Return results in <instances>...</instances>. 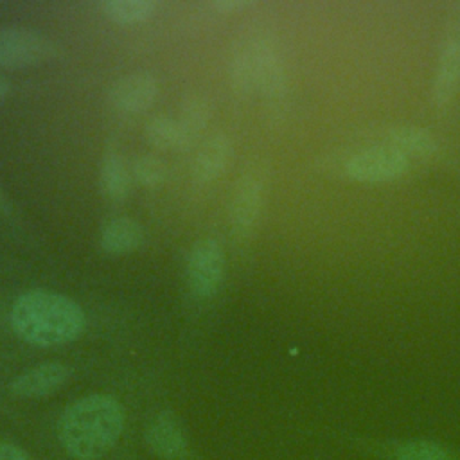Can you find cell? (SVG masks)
Segmentation results:
<instances>
[{"instance_id": "cell-1", "label": "cell", "mask_w": 460, "mask_h": 460, "mask_svg": "<svg viewBox=\"0 0 460 460\" xmlns=\"http://www.w3.org/2000/svg\"><path fill=\"white\" fill-rule=\"evenodd\" d=\"M9 323L14 334L34 347H61L75 341L86 327L83 307L70 296L29 289L11 305Z\"/></svg>"}, {"instance_id": "cell-2", "label": "cell", "mask_w": 460, "mask_h": 460, "mask_svg": "<svg viewBox=\"0 0 460 460\" xmlns=\"http://www.w3.org/2000/svg\"><path fill=\"white\" fill-rule=\"evenodd\" d=\"M124 431V410L106 394L74 401L58 420V437L75 460H97L106 455Z\"/></svg>"}, {"instance_id": "cell-3", "label": "cell", "mask_w": 460, "mask_h": 460, "mask_svg": "<svg viewBox=\"0 0 460 460\" xmlns=\"http://www.w3.org/2000/svg\"><path fill=\"white\" fill-rule=\"evenodd\" d=\"M232 86L243 93L279 97L284 92V68L275 49L264 40L241 45L230 63Z\"/></svg>"}, {"instance_id": "cell-4", "label": "cell", "mask_w": 460, "mask_h": 460, "mask_svg": "<svg viewBox=\"0 0 460 460\" xmlns=\"http://www.w3.org/2000/svg\"><path fill=\"white\" fill-rule=\"evenodd\" d=\"M54 56V41L40 31L22 25L0 27V68H31L47 63Z\"/></svg>"}, {"instance_id": "cell-5", "label": "cell", "mask_w": 460, "mask_h": 460, "mask_svg": "<svg viewBox=\"0 0 460 460\" xmlns=\"http://www.w3.org/2000/svg\"><path fill=\"white\" fill-rule=\"evenodd\" d=\"M187 286L199 298H210L217 293L225 277V253L212 237L198 239L187 257Z\"/></svg>"}, {"instance_id": "cell-6", "label": "cell", "mask_w": 460, "mask_h": 460, "mask_svg": "<svg viewBox=\"0 0 460 460\" xmlns=\"http://www.w3.org/2000/svg\"><path fill=\"white\" fill-rule=\"evenodd\" d=\"M343 171L359 183H386L402 178L410 171V162L388 146H376L350 155Z\"/></svg>"}, {"instance_id": "cell-7", "label": "cell", "mask_w": 460, "mask_h": 460, "mask_svg": "<svg viewBox=\"0 0 460 460\" xmlns=\"http://www.w3.org/2000/svg\"><path fill=\"white\" fill-rule=\"evenodd\" d=\"M264 199V181L257 172H244L234 187L230 198V226L237 237H246L253 232Z\"/></svg>"}, {"instance_id": "cell-8", "label": "cell", "mask_w": 460, "mask_h": 460, "mask_svg": "<svg viewBox=\"0 0 460 460\" xmlns=\"http://www.w3.org/2000/svg\"><path fill=\"white\" fill-rule=\"evenodd\" d=\"M158 92V79L151 72H131L110 86L108 102L119 113H142L153 106Z\"/></svg>"}, {"instance_id": "cell-9", "label": "cell", "mask_w": 460, "mask_h": 460, "mask_svg": "<svg viewBox=\"0 0 460 460\" xmlns=\"http://www.w3.org/2000/svg\"><path fill=\"white\" fill-rule=\"evenodd\" d=\"M72 370L68 365L59 361H49L36 365L9 383V392L16 397L36 399L45 397L59 390L70 377Z\"/></svg>"}, {"instance_id": "cell-10", "label": "cell", "mask_w": 460, "mask_h": 460, "mask_svg": "<svg viewBox=\"0 0 460 460\" xmlns=\"http://www.w3.org/2000/svg\"><path fill=\"white\" fill-rule=\"evenodd\" d=\"M146 444L155 455L165 460H178L187 455V438L172 411L155 415L146 429Z\"/></svg>"}, {"instance_id": "cell-11", "label": "cell", "mask_w": 460, "mask_h": 460, "mask_svg": "<svg viewBox=\"0 0 460 460\" xmlns=\"http://www.w3.org/2000/svg\"><path fill=\"white\" fill-rule=\"evenodd\" d=\"M460 84V36L447 38L438 52L433 77V102L446 108L458 92Z\"/></svg>"}, {"instance_id": "cell-12", "label": "cell", "mask_w": 460, "mask_h": 460, "mask_svg": "<svg viewBox=\"0 0 460 460\" xmlns=\"http://www.w3.org/2000/svg\"><path fill=\"white\" fill-rule=\"evenodd\" d=\"M232 158V140L226 133L208 137L198 149L192 164V181L207 185L217 180L228 167Z\"/></svg>"}, {"instance_id": "cell-13", "label": "cell", "mask_w": 460, "mask_h": 460, "mask_svg": "<svg viewBox=\"0 0 460 460\" xmlns=\"http://www.w3.org/2000/svg\"><path fill=\"white\" fill-rule=\"evenodd\" d=\"M144 226L128 216H119L101 226L99 244L108 255H128L144 244Z\"/></svg>"}, {"instance_id": "cell-14", "label": "cell", "mask_w": 460, "mask_h": 460, "mask_svg": "<svg viewBox=\"0 0 460 460\" xmlns=\"http://www.w3.org/2000/svg\"><path fill=\"white\" fill-rule=\"evenodd\" d=\"M385 142L388 147L402 155L408 162L419 160V162H429L438 155V142L437 138L417 126H399L392 128L385 135Z\"/></svg>"}, {"instance_id": "cell-15", "label": "cell", "mask_w": 460, "mask_h": 460, "mask_svg": "<svg viewBox=\"0 0 460 460\" xmlns=\"http://www.w3.org/2000/svg\"><path fill=\"white\" fill-rule=\"evenodd\" d=\"M131 167L117 151H108L99 167V189L108 201L122 203L131 190Z\"/></svg>"}, {"instance_id": "cell-16", "label": "cell", "mask_w": 460, "mask_h": 460, "mask_svg": "<svg viewBox=\"0 0 460 460\" xmlns=\"http://www.w3.org/2000/svg\"><path fill=\"white\" fill-rule=\"evenodd\" d=\"M146 138L158 149H189L190 142L187 140L178 119L169 115H155L146 122Z\"/></svg>"}, {"instance_id": "cell-17", "label": "cell", "mask_w": 460, "mask_h": 460, "mask_svg": "<svg viewBox=\"0 0 460 460\" xmlns=\"http://www.w3.org/2000/svg\"><path fill=\"white\" fill-rule=\"evenodd\" d=\"M101 11L113 23L133 25L149 20L156 11V4L153 0H104Z\"/></svg>"}, {"instance_id": "cell-18", "label": "cell", "mask_w": 460, "mask_h": 460, "mask_svg": "<svg viewBox=\"0 0 460 460\" xmlns=\"http://www.w3.org/2000/svg\"><path fill=\"white\" fill-rule=\"evenodd\" d=\"M210 117H212V106L207 97L190 95L183 101V104L180 106L178 122H180L187 140L190 142V146L198 138V135L205 129Z\"/></svg>"}, {"instance_id": "cell-19", "label": "cell", "mask_w": 460, "mask_h": 460, "mask_svg": "<svg viewBox=\"0 0 460 460\" xmlns=\"http://www.w3.org/2000/svg\"><path fill=\"white\" fill-rule=\"evenodd\" d=\"M131 176L133 181H137L140 187L156 189L167 178V165L160 156L146 153L137 156L131 164Z\"/></svg>"}, {"instance_id": "cell-20", "label": "cell", "mask_w": 460, "mask_h": 460, "mask_svg": "<svg viewBox=\"0 0 460 460\" xmlns=\"http://www.w3.org/2000/svg\"><path fill=\"white\" fill-rule=\"evenodd\" d=\"M397 460H453L446 449L428 440L404 442L395 451Z\"/></svg>"}, {"instance_id": "cell-21", "label": "cell", "mask_w": 460, "mask_h": 460, "mask_svg": "<svg viewBox=\"0 0 460 460\" xmlns=\"http://www.w3.org/2000/svg\"><path fill=\"white\" fill-rule=\"evenodd\" d=\"M0 460H32V458L25 449H22L11 442L0 440Z\"/></svg>"}, {"instance_id": "cell-22", "label": "cell", "mask_w": 460, "mask_h": 460, "mask_svg": "<svg viewBox=\"0 0 460 460\" xmlns=\"http://www.w3.org/2000/svg\"><path fill=\"white\" fill-rule=\"evenodd\" d=\"M214 5H216V9H217V11L230 13V11L243 9V7L250 5V2H246V0H217Z\"/></svg>"}, {"instance_id": "cell-23", "label": "cell", "mask_w": 460, "mask_h": 460, "mask_svg": "<svg viewBox=\"0 0 460 460\" xmlns=\"http://www.w3.org/2000/svg\"><path fill=\"white\" fill-rule=\"evenodd\" d=\"M9 93H11V83H9L4 75H0V102H2Z\"/></svg>"}]
</instances>
